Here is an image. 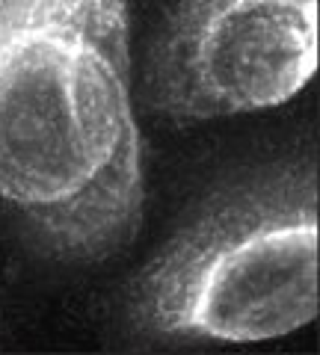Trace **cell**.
I'll list each match as a JSON object with an SVG mask.
<instances>
[{"label":"cell","instance_id":"3957f363","mask_svg":"<svg viewBox=\"0 0 320 355\" xmlns=\"http://www.w3.org/2000/svg\"><path fill=\"white\" fill-rule=\"evenodd\" d=\"M317 71V0H178L149 57V98L175 121L282 107Z\"/></svg>","mask_w":320,"mask_h":355},{"label":"cell","instance_id":"7a4b0ae2","mask_svg":"<svg viewBox=\"0 0 320 355\" xmlns=\"http://www.w3.org/2000/svg\"><path fill=\"white\" fill-rule=\"evenodd\" d=\"M317 317L312 169L270 172L226 193L142 266L130 320L149 335L258 343Z\"/></svg>","mask_w":320,"mask_h":355},{"label":"cell","instance_id":"6da1fadb","mask_svg":"<svg viewBox=\"0 0 320 355\" xmlns=\"http://www.w3.org/2000/svg\"><path fill=\"white\" fill-rule=\"evenodd\" d=\"M0 202L69 261L140 231L128 0H0Z\"/></svg>","mask_w":320,"mask_h":355}]
</instances>
